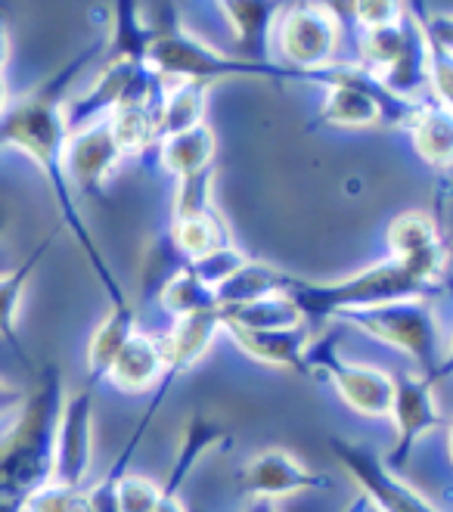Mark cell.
Masks as SVG:
<instances>
[{"instance_id":"484cf974","label":"cell","mask_w":453,"mask_h":512,"mask_svg":"<svg viewBox=\"0 0 453 512\" xmlns=\"http://www.w3.org/2000/svg\"><path fill=\"white\" fill-rule=\"evenodd\" d=\"M286 286H289V274L261 261H249L243 270H236L224 286H218L215 295H218V308H233V305H249V301L286 292Z\"/></svg>"},{"instance_id":"f6af8a7d","label":"cell","mask_w":453,"mask_h":512,"mask_svg":"<svg viewBox=\"0 0 453 512\" xmlns=\"http://www.w3.org/2000/svg\"><path fill=\"white\" fill-rule=\"evenodd\" d=\"M441 286H447V292L453 295V280H450V283H441Z\"/></svg>"},{"instance_id":"4dcf8cb0","label":"cell","mask_w":453,"mask_h":512,"mask_svg":"<svg viewBox=\"0 0 453 512\" xmlns=\"http://www.w3.org/2000/svg\"><path fill=\"white\" fill-rule=\"evenodd\" d=\"M187 267V258L177 252V246L171 243V236H159L153 246H149L146 258H143V292H153L159 298V292L165 289V283L171 277H177L180 270Z\"/></svg>"},{"instance_id":"e575fe53","label":"cell","mask_w":453,"mask_h":512,"mask_svg":"<svg viewBox=\"0 0 453 512\" xmlns=\"http://www.w3.org/2000/svg\"><path fill=\"white\" fill-rule=\"evenodd\" d=\"M429 90L432 100L453 112V53L429 44Z\"/></svg>"},{"instance_id":"30bf717a","label":"cell","mask_w":453,"mask_h":512,"mask_svg":"<svg viewBox=\"0 0 453 512\" xmlns=\"http://www.w3.org/2000/svg\"><path fill=\"white\" fill-rule=\"evenodd\" d=\"M391 419H395V447L385 454V466L391 472H398L407 466V460L413 457V447L426 438L429 432H435L438 426H444V413L438 407L435 398V382L426 379L422 373L404 370L401 376H395V401H391Z\"/></svg>"},{"instance_id":"d6a6232c","label":"cell","mask_w":453,"mask_h":512,"mask_svg":"<svg viewBox=\"0 0 453 512\" xmlns=\"http://www.w3.org/2000/svg\"><path fill=\"white\" fill-rule=\"evenodd\" d=\"M118 512H156L162 503V485L146 475L125 472L115 485Z\"/></svg>"},{"instance_id":"4fadbf2b","label":"cell","mask_w":453,"mask_h":512,"mask_svg":"<svg viewBox=\"0 0 453 512\" xmlns=\"http://www.w3.org/2000/svg\"><path fill=\"white\" fill-rule=\"evenodd\" d=\"M388 249L391 258L407 264L416 277L429 280L441 289V270H444V243L438 224L426 212H404L388 224Z\"/></svg>"},{"instance_id":"277c9868","label":"cell","mask_w":453,"mask_h":512,"mask_svg":"<svg viewBox=\"0 0 453 512\" xmlns=\"http://www.w3.org/2000/svg\"><path fill=\"white\" fill-rule=\"evenodd\" d=\"M156 41L149 47L146 66L165 81H202L215 84L221 78L236 75H258V78H298L280 66H255L246 59H236L230 53H221L193 32H187L180 22L171 25H153Z\"/></svg>"},{"instance_id":"7a4b0ae2","label":"cell","mask_w":453,"mask_h":512,"mask_svg":"<svg viewBox=\"0 0 453 512\" xmlns=\"http://www.w3.org/2000/svg\"><path fill=\"white\" fill-rule=\"evenodd\" d=\"M63 398V373L59 367H47L22 410L13 416L10 432L0 438V500L22 506V512L25 500L53 481L56 426Z\"/></svg>"},{"instance_id":"d6986e66","label":"cell","mask_w":453,"mask_h":512,"mask_svg":"<svg viewBox=\"0 0 453 512\" xmlns=\"http://www.w3.org/2000/svg\"><path fill=\"white\" fill-rule=\"evenodd\" d=\"M413 149L419 159H426L432 168H450L453 165V112L441 103H413L407 122H404Z\"/></svg>"},{"instance_id":"f1b7e54d","label":"cell","mask_w":453,"mask_h":512,"mask_svg":"<svg viewBox=\"0 0 453 512\" xmlns=\"http://www.w3.org/2000/svg\"><path fill=\"white\" fill-rule=\"evenodd\" d=\"M159 305L171 320L180 317H193V314H205V311H221L218 308V295L215 289H208L205 283H199L190 270L184 267L177 277H171L165 283V289L159 292Z\"/></svg>"},{"instance_id":"7bdbcfd3","label":"cell","mask_w":453,"mask_h":512,"mask_svg":"<svg viewBox=\"0 0 453 512\" xmlns=\"http://www.w3.org/2000/svg\"><path fill=\"white\" fill-rule=\"evenodd\" d=\"M10 270H13V261H10V255L4 249H0V277L10 274Z\"/></svg>"},{"instance_id":"cb8c5ba5","label":"cell","mask_w":453,"mask_h":512,"mask_svg":"<svg viewBox=\"0 0 453 512\" xmlns=\"http://www.w3.org/2000/svg\"><path fill=\"white\" fill-rule=\"evenodd\" d=\"M208 87L211 84L202 81H168V90L159 106V140L205 125Z\"/></svg>"},{"instance_id":"f546056e","label":"cell","mask_w":453,"mask_h":512,"mask_svg":"<svg viewBox=\"0 0 453 512\" xmlns=\"http://www.w3.org/2000/svg\"><path fill=\"white\" fill-rule=\"evenodd\" d=\"M215 168L177 180L174 190V221L215 215Z\"/></svg>"},{"instance_id":"83f0119b","label":"cell","mask_w":453,"mask_h":512,"mask_svg":"<svg viewBox=\"0 0 453 512\" xmlns=\"http://www.w3.org/2000/svg\"><path fill=\"white\" fill-rule=\"evenodd\" d=\"M171 243L177 246V252L190 261L208 255L211 249H221V246H230V230L224 224V218L215 212V215H202V218H184V221H174L171 230Z\"/></svg>"},{"instance_id":"52a82bcc","label":"cell","mask_w":453,"mask_h":512,"mask_svg":"<svg viewBox=\"0 0 453 512\" xmlns=\"http://www.w3.org/2000/svg\"><path fill=\"white\" fill-rule=\"evenodd\" d=\"M94 388L84 385L78 391H66L63 410H59L56 426V454H53V481L66 488H84V481L94 469L97 450V410H94Z\"/></svg>"},{"instance_id":"60d3db41","label":"cell","mask_w":453,"mask_h":512,"mask_svg":"<svg viewBox=\"0 0 453 512\" xmlns=\"http://www.w3.org/2000/svg\"><path fill=\"white\" fill-rule=\"evenodd\" d=\"M243 512H280L277 503H270V500H249V506Z\"/></svg>"},{"instance_id":"d590c367","label":"cell","mask_w":453,"mask_h":512,"mask_svg":"<svg viewBox=\"0 0 453 512\" xmlns=\"http://www.w3.org/2000/svg\"><path fill=\"white\" fill-rule=\"evenodd\" d=\"M407 13V4H398V0H364V4H351V19L357 22V28H379V25H395L401 22Z\"/></svg>"},{"instance_id":"44dd1931","label":"cell","mask_w":453,"mask_h":512,"mask_svg":"<svg viewBox=\"0 0 453 512\" xmlns=\"http://www.w3.org/2000/svg\"><path fill=\"white\" fill-rule=\"evenodd\" d=\"M134 333H137V311L131 308V301L122 308L106 311V317L100 320V326L94 329V336L87 342V382L90 385L106 379L112 360L131 342Z\"/></svg>"},{"instance_id":"74e56055","label":"cell","mask_w":453,"mask_h":512,"mask_svg":"<svg viewBox=\"0 0 453 512\" xmlns=\"http://www.w3.org/2000/svg\"><path fill=\"white\" fill-rule=\"evenodd\" d=\"M28 401V391L16 382L0 379V419H10L22 410V404Z\"/></svg>"},{"instance_id":"ab89813d","label":"cell","mask_w":453,"mask_h":512,"mask_svg":"<svg viewBox=\"0 0 453 512\" xmlns=\"http://www.w3.org/2000/svg\"><path fill=\"white\" fill-rule=\"evenodd\" d=\"M7 56H10V38H7V28L0 22V72L7 66Z\"/></svg>"},{"instance_id":"9a60e30c","label":"cell","mask_w":453,"mask_h":512,"mask_svg":"<svg viewBox=\"0 0 453 512\" xmlns=\"http://www.w3.org/2000/svg\"><path fill=\"white\" fill-rule=\"evenodd\" d=\"M224 333L233 339V345L249 354L258 364L267 367H283L292 373H308V348H311V333L308 326H292V329H264V333H252V329H230Z\"/></svg>"},{"instance_id":"9c48e42d","label":"cell","mask_w":453,"mask_h":512,"mask_svg":"<svg viewBox=\"0 0 453 512\" xmlns=\"http://www.w3.org/2000/svg\"><path fill=\"white\" fill-rule=\"evenodd\" d=\"M308 373L329 376L332 388L339 391V398L360 416L382 419L391 413V401H395V376L388 370L357 364V360H345L332 354L326 345L308 348Z\"/></svg>"},{"instance_id":"4316f807","label":"cell","mask_w":453,"mask_h":512,"mask_svg":"<svg viewBox=\"0 0 453 512\" xmlns=\"http://www.w3.org/2000/svg\"><path fill=\"white\" fill-rule=\"evenodd\" d=\"M118 149L128 156H143L149 146L159 143V106H125L106 118Z\"/></svg>"},{"instance_id":"836d02e7","label":"cell","mask_w":453,"mask_h":512,"mask_svg":"<svg viewBox=\"0 0 453 512\" xmlns=\"http://www.w3.org/2000/svg\"><path fill=\"white\" fill-rule=\"evenodd\" d=\"M25 512H87L84 488H66L50 481L25 500Z\"/></svg>"},{"instance_id":"6da1fadb","label":"cell","mask_w":453,"mask_h":512,"mask_svg":"<svg viewBox=\"0 0 453 512\" xmlns=\"http://www.w3.org/2000/svg\"><path fill=\"white\" fill-rule=\"evenodd\" d=\"M100 50L103 47L84 50L56 78L44 81L35 94H28V97L16 100L13 106H7L4 118H0V146L19 149V153H25L41 168V174L47 177V187L53 193V202L59 208V218H63V224L75 236L78 249L84 252L90 270H94V277L100 280V286L109 298V308H122V305H128V295L122 286H118L103 252L97 249V239H94V233H90L81 208H78L75 190L69 187L66 171H63V153H66V140H69V128H66V100L69 97H66V90L75 81V75L87 66V59Z\"/></svg>"},{"instance_id":"d4e9b609","label":"cell","mask_w":453,"mask_h":512,"mask_svg":"<svg viewBox=\"0 0 453 512\" xmlns=\"http://www.w3.org/2000/svg\"><path fill=\"white\" fill-rule=\"evenodd\" d=\"M221 323L230 329H252V333H264V329H292L305 326V317L295 308L289 292H277L249 305H233L221 308Z\"/></svg>"},{"instance_id":"ffe728a7","label":"cell","mask_w":453,"mask_h":512,"mask_svg":"<svg viewBox=\"0 0 453 512\" xmlns=\"http://www.w3.org/2000/svg\"><path fill=\"white\" fill-rule=\"evenodd\" d=\"M159 146V165L174 177L184 180L193 177L199 171L215 168V156H218V137L208 125L190 128L184 134H174L156 143Z\"/></svg>"},{"instance_id":"8d00e7d4","label":"cell","mask_w":453,"mask_h":512,"mask_svg":"<svg viewBox=\"0 0 453 512\" xmlns=\"http://www.w3.org/2000/svg\"><path fill=\"white\" fill-rule=\"evenodd\" d=\"M419 25L426 32V41L441 47L444 53H453V13H419Z\"/></svg>"},{"instance_id":"8fae6325","label":"cell","mask_w":453,"mask_h":512,"mask_svg":"<svg viewBox=\"0 0 453 512\" xmlns=\"http://www.w3.org/2000/svg\"><path fill=\"white\" fill-rule=\"evenodd\" d=\"M236 478H239V488L252 500H270V503H277L280 497L329 488V478L323 472L308 469L292 450H283V447L258 450V454L239 469Z\"/></svg>"},{"instance_id":"2e32d148","label":"cell","mask_w":453,"mask_h":512,"mask_svg":"<svg viewBox=\"0 0 453 512\" xmlns=\"http://www.w3.org/2000/svg\"><path fill=\"white\" fill-rule=\"evenodd\" d=\"M218 333H224L221 311H205L193 317H180L171 323L168 333H159L162 354L168 364V376L177 379L187 370H193L199 360L208 354V348L215 345Z\"/></svg>"},{"instance_id":"7402d4cb","label":"cell","mask_w":453,"mask_h":512,"mask_svg":"<svg viewBox=\"0 0 453 512\" xmlns=\"http://www.w3.org/2000/svg\"><path fill=\"white\" fill-rule=\"evenodd\" d=\"M109 19H112V28H109V47H106V59H128V63H140L146 66V56H149V47L156 41V28L149 22L140 10V4H112L109 7Z\"/></svg>"},{"instance_id":"ee69618b","label":"cell","mask_w":453,"mask_h":512,"mask_svg":"<svg viewBox=\"0 0 453 512\" xmlns=\"http://www.w3.org/2000/svg\"><path fill=\"white\" fill-rule=\"evenodd\" d=\"M447 454H450V463H453V419L447 423Z\"/></svg>"},{"instance_id":"b9f144b4","label":"cell","mask_w":453,"mask_h":512,"mask_svg":"<svg viewBox=\"0 0 453 512\" xmlns=\"http://www.w3.org/2000/svg\"><path fill=\"white\" fill-rule=\"evenodd\" d=\"M7 106H10V94H7V78H4V72H0V118H4Z\"/></svg>"},{"instance_id":"3957f363","label":"cell","mask_w":453,"mask_h":512,"mask_svg":"<svg viewBox=\"0 0 453 512\" xmlns=\"http://www.w3.org/2000/svg\"><path fill=\"white\" fill-rule=\"evenodd\" d=\"M289 298L301 317L308 320H339L354 311H370L379 305H391V301H407V298H429L438 292L435 283L416 277L413 270L395 258H385L379 264H370L357 274H348L332 283H311L289 274L286 286Z\"/></svg>"},{"instance_id":"8992f818","label":"cell","mask_w":453,"mask_h":512,"mask_svg":"<svg viewBox=\"0 0 453 512\" xmlns=\"http://www.w3.org/2000/svg\"><path fill=\"white\" fill-rule=\"evenodd\" d=\"M339 320L357 326L360 333H367L376 342L398 348L416 364V373L435 382V373L441 364V339H438L441 326H438V317L426 298L391 301V305L354 311Z\"/></svg>"},{"instance_id":"7c38bea8","label":"cell","mask_w":453,"mask_h":512,"mask_svg":"<svg viewBox=\"0 0 453 512\" xmlns=\"http://www.w3.org/2000/svg\"><path fill=\"white\" fill-rule=\"evenodd\" d=\"M125 153L118 149L109 122H97L90 128H81L69 134L66 153H63V171L75 193L97 196L109 184V177L122 168Z\"/></svg>"},{"instance_id":"ac0fdd59","label":"cell","mask_w":453,"mask_h":512,"mask_svg":"<svg viewBox=\"0 0 453 512\" xmlns=\"http://www.w3.org/2000/svg\"><path fill=\"white\" fill-rule=\"evenodd\" d=\"M50 249H53V233L41 239L38 249L32 255L16 261L10 274L0 277V342H4L7 348H13V354L19 357V364L28 367V370H32V360H28L25 345L19 339V308H22V298H25L28 283L35 280L38 267L44 264Z\"/></svg>"},{"instance_id":"ba28073f","label":"cell","mask_w":453,"mask_h":512,"mask_svg":"<svg viewBox=\"0 0 453 512\" xmlns=\"http://www.w3.org/2000/svg\"><path fill=\"white\" fill-rule=\"evenodd\" d=\"M329 447L345 466V472L357 481V488L364 491V500L373 503L379 512H441L432 500L407 485L398 472H391L376 450L345 438H332Z\"/></svg>"},{"instance_id":"f35d334b","label":"cell","mask_w":453,"mask_h":512,"mask_svg":"<svg viewBox=\"0 0 453 512\" xmlns=\"http://www.w3.org/2000/svg\"><path fill=\"white\" fill-rule=\"evenodd\" d=\"M450 376H453V333H450L447 348L441 351V364H438V373H435V385L444 382V379H450Z\"/></svg>"},{"instance_id":"5b68a950","label":"cell","mask_w":453,"mask_h":512,"mask_svg":"<svg viewBox=\"0 0 453 512\" xmlns=\"http://www.w3.org/2000/svg\"><path fill=\"white\" fill-rule=\"evenodd\" d=\"M339 41L342 22L329 4H292L277 16L270 56L298 81H311L317 72L336 66Z\"/></svg>"},{"instance_id":"e0dca14e","label":"cell","mask_w":453,"mask_h":512,"mask_svg":"<svg viewBox=\"0 0 453 512\" xmlns=\"http://www.w3.org/2000/svg\"><path fill=\"white\" fill-rule=\"evenodd\" d=\"M165 376H168V364H165V354H162L159 333L153 336V333H140L137 329V333L131 336V342L112 360L106 382H112L118 391L137 395V391L159 385Z\"/></svg>"},{"instance_id":"5bb4252c","label":"cell","mask_w":453,"mask_h":512,"mask_svg":"<svg viewBox=\"0 0 453 512\" xmlns=\"http://www.w3.org/2000/svg\"><path fill=\"white\" fill-rule=\"evenodd\" d=\"M224 13L233 41H236V59H246L255 66H277L270 56V38H274V25L280 16V4H264V0H227L218 4Z\"/></svg>"},{"instance_id":"1f68e13d","label":"cell","mask_w":453,"mask_h":512,"mask_svg":"<svg viewBox=\"0 0 453 512\" xmlns=\"http://www.w3.org/2000/svg\"><path fill=\"white\" fill-rule=\"evenodd\" d=\"M249 261H252V258H249L243 249L230 243V246L211 249L208 255L190 261L187 270H190V274H193L199 283H205L208 289H218V286H224V283L236 274V270H243Z\"/></svg>"},{"instance_id":"603a6c76","label":"cell","mask_w":453,"mask_h":512,"mask_svg":"<svg viewBox=\"0 0 453 512\" xmlns=\"http://www.w3.org/2000/svg\"><path fill=\"white\" fill-rule=\"evenodd\" d=\"M221 441H227V429L221 423H215V419L196 413L184 426V438H180L177 457H174V466H171L165 485H162V494L177 497L180 488H184V481L190 478V472L196 469V463L208 454L211 447H218Z\"/></svg>"}]
</instances>
